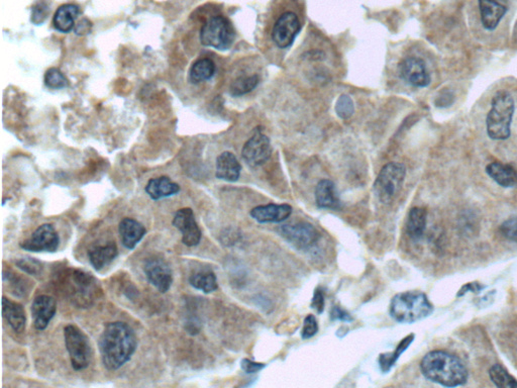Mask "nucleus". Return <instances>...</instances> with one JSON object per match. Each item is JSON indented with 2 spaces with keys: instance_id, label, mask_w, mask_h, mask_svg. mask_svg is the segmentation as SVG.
Here are the masks:
<instances>
[{
  "instance_id": "1",
  "label": "nucleus",
  "mask_w": 517,
  "mask_h": 388,
  "mask_svg": "<svg viewBox=\"0 0 517 388\" xmlns=\"http://www.w3.org/2000/svg\"><path fill=\"white\" fill-rule=\"evenodd\" d=\"M138 340L133 329L126 322H109L99 338L102 363L109 370H118L132 359Z\"/></svg>"
},
{
  "instance_id": "2",
  "label": "nucleus",
  "mask_w": 517,
  "mask_h": 388,
  "mask_svg": "<svg viewBox=\"0 0 517 388\" xmlns=\"http://www.w3.org/2000/svg\"><path fill=\"white\" fill-rule=\"evenodd\" d=\"M420 369L427 380L443 387H460L468 380V370L463 362L448 352L427 353L421 360Z\"/></svg>"
},
{
  "instance_id": "3",
  "label": "nucleus",
  "mask_w": 517,
  "mask_h": 388,
  "mask_svg": "<svg viewBox=\"0 0 517 388\" xmlns=\"http://www.w3.org/2000/svg\"><path fill=\"white\" fill-rule=\"evenodd\" d=\"M434 306L423 292L406 291L396 294L390 303V315L399 322L411 324L425 319Z\"/></svg>"
},
{
  "instance_id": "4",
  "label": "nucleus",
  "mask_w": 517,
  "mask_h": 388,
  "mask_svg": "<svg viewBox=\"0 0 517 388\" xmlns=\"http://www.w3.org/2000/svg\"><path fill=\"white\" fill-rule=\"evenodd\" d=\"M514 109V99L510 93L506 91L496 93L486 120L488 135L491 139L497 141L509 139L511 134Z\"/></svg>"
},
{
  "instance_id": "5",
  "label": "nucleus",
  "mask_w": 517,
  "mask_h": 388,
  "mask_svg": "<svg viewBox=\"0 0 517 388\" xmlns=\"http://www.w3.org/2000/svg\"><path fill=\"white\" fill-rule=\"evenodd\" d=\"M200 42L203 46L217 50H228L235 41L236 32L226 16H209L200 30Z\"/></svg>"
},
{
  "instance_id": "6",
  "label": "nucleus",
  "mask_w": 517,
  "mask_h": 388,
  "mask_svg": "<svg viewBox=\"0 0 517 388\" xmlns=\"http://www.w3.org/2000/svg\"><path fill=\"white\" fill-rule=\"evenodd\" d=\"M406 168L402 163L390 162L379 173L374 191L381 202L389 205L401 190L406 179Z\"/></svg>"
},
{
  "instance_id": "7",
  "label": "nucleus",
  "mask_w": 517,
  "mask_h": 388,
  "mask_svg": "<svg viewBox=\"0 0 517 388\" xmlns=\"http://www.w3.org/2000/svg\"><path fill=\"white\" fill-rule=\"evenodd\" d=\"M64 339L72 367L76 371L87 368L93 357L92 346L87 335L78 327L68 325L64 329Z\"/></svg>"
},
{
  "instance_id": "8",
  "label": "nucleus",
  "mask_w": 517,
  "mask_h": 388,
  "mask_svg": "<svg viewBox=\"0 0 517 388\" xmlns=\"http://www.w3.org/2000/svg\"><path fill=\"white\" fill-rule=\"evenodd\" d=\"M300 30L301 23L297 13L291 11H284L274 23L273 42L278 48H289L296 41V37Z\"/></svg>"
},
{
  "instance_id": "9",
  "label": "nucleus",
  "mask_w": 517,
  "mask_h": 388,
  "mask_svg": "<svg viewBox=\"0 0 517 388\" xmlns=\"http://www.w3.org/2000/svg\"><path fill=\"white\" fill-rule=\"evenodd\" d=\"M272 155L270 139L257 128L255 134L245 143L242 150L245 162L251 167H259L265 164Z\"/></svg>"
},
{
  "instance_id": "10",
  "label": "nucleus",
  "mask_w": 517,
  "mask_h": 388,
  "mask_svg": "<svg viewBox=\"0 0 517 388\" xmlns=\"http://www.w3.org/2000/svg\"><path fill=\"white\" fill-rule=\"evenodd\" d=\"M59 245L60 238L57 231L52 224H44L32 233L29 239L20 243V248L25 251L54 253L57 251Z\"/></svg>"
},
{
  "instance_id": "11",
  "label": "nucleus",
  "mask_w": 517,
  "mask_h": 388,
  "mask_svg": "<svg viewBox=\"0 0 517 388\" xmlns=\"http://www.w3.org/2000/svg\"><path fill=\"white\" fill-rule=\"evenodd\" d=\"M280 233L290 244L299 249H310L317 244L320 234L311 224L296 223L285 224L280 228Z\"/></svg>"
},
{
  "instance_id": "12",
  "label": "nucleus",
  "mask_w": 517,
  "mask_h": 388,
  "mask_svg": "<svg viewBox=\"0 0 517 388\" xmlns=\"http://www.w3.org/2000/svg\"><path fill=\"white\" fill-rule=\"evenodd\" d=\"M173 224L182 234V242L188 247L197 246L200 243L201 234L200 226L196 223L193 210L184 207L175 214Z\"/></svg>"
},
{
  "instance_id": "13",
  "label": "nucleus",
  "mask_w": 517,
  "mask_h": 388,
  "mask_svg": "<svg viewBox=\"0 0 517 388\" xmlns=\"http://www.w3.org/2000/svg\"><path fill=\"white\" fill-rule=\"evenodd\" d=\"M399 75L406 83L414 87H427L430 75L425 61L418 57H407L399 64Z\"/></svg>"
},
{
  "instance_id": "14",
  "label": "nucleus",
  "mask_w": 517,
  "mask_h": 388,
  "mask_svg": "<svg viewBox=\"0 0 517 388\" xmlns=\"http://www.w3.org/2000/svg\"><path fill=\"white\" fill-rule=\"evenodd\" d=\"M144 272L150 284L165 293L173 284V274L169 264L160 258H151L145 263Z\"/></svg>"
},
{
  "instance_id": "15",
  "label": "nucleus",
  "mask_w": 517,
  "mask_h": 388,
  "mask_svg": "<svg viewBox=\"0 0 517 388\" xmlns=\"http://www.w3.org/2000/svg\"><path fill=\"white\" fill-rule=\"evenodd\" d=\"M57 312V305L52 296H39L32 305V317L34 327L39 331H44L52 321Z\"/></svg>"
},
{
  "instance_id": "16",
  "label": "nucleus",
  "mask_w": 517,
  "mask_h": 388,
  "mask_svg": "<svg viewBox=\"0 0 517 388\" xmlns=\"http://www.w3.org/2000/svg\"><path fill=\"white\" fill-rule=\"evenodd\" d=\"M292 214V207L286 203L276 205L269 203L266 205H258L251 210V217L260 224L282 223L286 221Z\"/></svg>"
},
{
  "instance_id": "17",
  "label": "nucleus",
  "mask_w": 517,
  "mask_h": 388,
  "mask_svg": "<svg viewBox=\"0 0 517 388\" xmlns=\"http://www.w3.org/2000/svg\"><path fill=\"white\" fill-rule=\"evenodd\" d=\"M481 22L487 30H494L506 15L507 6L498 0H478Z\"/></svg>"
},
{
  "instance_id": "18",
  "label": "nucleus",
  "mask_w": 517,
  "mask_h": 388,
  "mask_svg": "<svg viewBox=\"0 0 517 388\" xmlns=\"http://www.w3.org/2000/svg\"><path fill=\"white\" fill-rule=\"evenodd\" d=\"M118 233L123 246L126 249L133 250L145 237L147 231L140 222L130 219V217H125L119 223Z\"/></svg>"
},
{
  "instance_id": "19",
  "label": "nucleus",
  "mask_w": 517,
  "mask_h": 388,
  "mask_svg": "<svg viewBox=\"0 0 517 388\" xmlns=\"http://www.w3.org/2000/svg\"><path fill=\"white\" fill-rule=\"evenodd\" d=\"M242 171V165L231 152H224L217 159V178L228 182L238 181Z\"/></svg>"
},
{
  "instance_id": "20",
  "label": "nucleus",
  "mask_w": 517,
  "mask_h": 388,
  "mask_svg": "<svg viewBox=\"0 0 517 388\" xmlns=\"http://www.w3.org/2000/svg\"><path fill=\"white\" fill-rule=\"evenodd\" d=\"M315 202L320 209H340V196L332 180L322 179L318 182L317 188H315Z\"/></svg>"
},
{
  "instance_id": "21",
  "label": "nucleus",
  "mask_w": 517,
  "mask_h": 388,
  "mask_svg": "<svg viewBox=\"0 0 517 388\" xmlns=\"http://www.w3.org/2000/svg\"><path fill=\"white\" fill-rule=\"evenodd\" d=\"M2 315L9 326L16 333H23L27 324V317L23 305L4 296L2 298Z\"/></svg>"
},
{
  "instance_id": "22",
  "label": "nucleus",
  "mask_w": 517,
  "mask_h": 388,
  "mask_svg": "<svg viewBox=\"0 0 517 388\" xmlns=\"http://www.w3.org/2000/svg\"><path fill=\"white\" fill-rule=\"evenodd\" d=\"M80 8L76 4H63L54 16V27L58 32L68 34L75 29V20L78 18Z\"/></svg>"
},
{
  "instance_id": "23",
  "label": "nucleus",
  "mask_w": 517,
  "mask_h": 388,
  "mask_svg": "<svg viewBox=\"0 0 517 388\" xmlns=\"http://www.w3.org/2000/svg\"><path fill=\"white\" fill-rule=\"evenodd\" d=\"M180 191V186L167 176L157 177L150 180L146 186V193L154 200L170 198Z\"/></svg>"
},
{
  "instance_id": "24",
  "label": "nucleus",
  "mask_w": 517,
  "mask_h": 388,
  "mask_svg": "<svg viewBox=\"0 0 517 388\" xmlns=\"http://www.w3.org/2000/svg\"><path fill=\"white\" fill-rule=\"evenodd\" d=\"M486 172L496 183L505 188L517 186V171L512 166L494 162L486 167Z\"/></svg>"
},
{
  "instance_id": "25",
  "label": "nucleus",
  "mask_w": 517,
  "mask_h": 388,
  "mask_svg": "<svg viewBox=\"0 0 517 388\" xmlns=\"http://www.w3.org/2000/svg\"><path fill=\"white\" fill-rule=\"evenodd\" d=\"M118 249L114 243H109L102 246L92 248L88 252L89 262L95 270L99 271L107 267L118 257Z\"/></svg>"
},
{
  "instance_id": "26",
  "label": "nucleus",
  "mask_w": 517,
  "mask_h": 388,
  "mask_svg": "<svg viewBox=\"0 0 517 388\" xmlns=\"http://www.w3.org/2000/svg\"><path fill=\"white\" fill-rule=\"evenodd\" d=\"M189 284L193 285L194 289L203 291L205 293H210L219 289L214 271L207 268L197 269L191 273L189 277Z\"/></svg>"
},
{
  "instance_id": "27",
  "label": "nucleus",
  "mask_w": 517,
  "mask_h": 388,
  "mask_svg": "<svg viewBox=\"0 0 517 388\" xmlns=\"http://www.w3.org/2000/svg\"><path fill=\"white\" fill-rule=\"evenodd\" d=\"M427 212L422 207H413L407 217V234L413 240L422 237L427 228Z\"/></svg>"
},
{
  "instance_id": "28",
  "label": "nucleus",
  "mask_w": 517,
  "mask_h": 388,
  "mask_svg": "<svg viewBox=\"0 0 517 388\" xmlns=\"http://www.w3.org/2000/svg\"><path fill=\"white\" fill-rule=\"evenodd\" d=\"M215 73V64L209 58H202L193 63L189 72V78L193 83H201L209 80Z\"/></svg>"
},
{
  "instance_id": "29",
  "label": "nucleus",
  "mask_w": 517,
  "mask_h": 388,
  "mask_svg": "<svg viewBox=\"0 0 517 388\" xmlns=\"http://www.w3.org/2000/svg\"><path fill=\"white\" fill-rule=\"evenodd\" d=\"M413 339L414 335L413 334H411V335L406 337V338L399 343V345L397 346L394 352L385 353V354L380 355V357H379V364H380L381 370H382L383 372H388V371H390V369L395 365L397 360H399V357L401 356L402 353L406 351L407 348L410 346V344L413 342Z\"/></svg>"
},
{
  "instance_id": "30",
  "label": "nucleus",
  "mask_w": 517,
  "mask_h": 388,
  "mask_svg": "<svg viewBox=\"0 0 517 388\" xmlns=\"http://www.w3.org/2000/svg\"><path fill=\"white\" fill-rule=\"evenodd\" d=\"M259 83L260 77L257 74L238 77L229 86V93L233 97H242L254 90L258 86Z\"/></svg>"
},
{
  "instance_id": "31",
  "label": "nucleus",
  "mask_w": 517,
  "mask_h": 388,
  "mask_svg": "<svg viewBox=\"0 0 517 388\" xmlns=\"http://www.w3.org/2000/svg\"><path fill=\"white\" fill-rule=\"evenodd\" d=\"M491 380L496 387L500 388L517 387V381L512 377L504 367L495 364L489 370Z\"/></svg>"
},
{
  "instance_id": "32",
  "label": "nucleus",
  "mask_w": 517,
  "mask_h": 388,
  "mask_svg": "<svg viewBox=\"0 0 517 388\" xmlns=\"http://www.w3.org/2000/svg\"><path fill=\"white\" fill-rule=\"evenodd\" d=\"M44 84L51 90H62L69 85V81L58 68H50L44 74Z\"/></svg>"
},
{
  "instance_id": "33",
  "label": "nucleus",
  "mask_w": 517,
  "mask_h": 388,
  "mask_svg": "<svg viewBox=\"0 0 517 388\" xmlns=\"http://www.w3.org/2000/svg\"><path fill=\"white\" fill-rule=\"evenodd\" d=\"M336 114L341 120H348L354 114L355 105L352 98L347 95H341L336 100Z\"/></svg>"
},
{
  "instance_id": "34",
  "label": "nucleus",
  "mask_w": 517,
  "mask_h": 388,
  "mask_svg": "<svg viewBox=\"0 0 517 388\" xmlns=\"http://www.w3.org/2000/svg\"><path fill=\"white\" fill-rule=\"evenodd\" d=\"M500 231L503 237L507 240L517 242V217L507 219L500 226Z\"/></svg>"
},
{
  "instance_id": "35",
  "label": "nucleus",
  "mask_w": 517,
  "mask_h": 388,
  "mask_svg": "<svg viewBox=\"0 0 517 388\" xmlns=\"http://www.w3.org/2000/svg\"><path fill=\"white\" fill-rule=\"evenodd\" d=\"M318 332V324L317 319L315 315H308V317L304 320L303 332H301V337L304 340L312 338Z\"/></svg>"
},
{
  "instance_id": "36",
  "label": "nucleus",
  "mask_w": 517,
  "mask_h": 388,
  "mask_svg": "<svg viewBox=\"0 0 517 388\" xmlns=\"http://www.w3.org/2000/svg\"><path fill=\"white\" fill-rule=\"evenodd\" d=\"M16 264H18V267L25 270V272L30 273V274H37L41 270V264L34 260V259H22V260L16 262Z\"/></svg>"
},
{
  "instance_id": "37",
  "label": "nucleus",
  "mask_w": 517,
  "mask_h": 388,
  "mask_svg": "<svg viewBox=\"0 0 517 388\" xmlns=\"http://www.w3.org/2000/svg\"><path fill=\"white\" fill-rule=\"evenodd\" d=\"M311 306L317 310V313L322 314L324 310V294L322 289H317L315 294H313L312 301H311Z\"/></svg>"
},
{
  "instance_id": "38",
  "label": "nucleus",
  "mask_w": 517,
  "mask_h": 388,
  "mask_svg": "<svg viewBox=\"0 0 517 388\" xmlns=\"http://www.w3.org/2000/svg\"><path fill=\"white\" fill-rule=\"evenodd\" d=\"M264 367H265V364L256 363V362H253L249 359H244L242 361V368L245 373L252 374L259 372Z\"/></svg>"
},
{
  "instance_id": "39",
  "label": "nucleus",
  "mask_w": 517,
  "mask_h": 388,
  "mask_svg": "<svg viewBox=\"0 0 517 388\" xmlns=\"http://www.w3.org/2000/svg\"><path fill=\"white\" fill-rule=\"evenodd\" d=\"M332 319L333 320H341L343 322H352L353 317H351L348 313L341 308L340 306H334L333 310H332Z\"/></svg>"
},
{
  "instance_id": "40",
  "label": "nucleus",
  "mask_w": 517,
  "mask_h": 388,
  "mask_svg": "<svg viewBox=\"0 0 517 388\" xmlns=\"http://www.w3.org/2000/svg\"><path fill=\"white\" fill-rule=\"evenodd\" d=\"M85 20H81V22L78 23V25H75L74 30L77 35L87 34V32H90L91 23L88 22L86 25H84Z\"/></svg>"
},
{
  "instance_id": "41",
  "label": "nucleus",
  "mask_w": 517,
  "mask_h": 388,
  "mask_svg": "<svg viewBox=\"0 0 517 388\" xmlns=\"http://www.w3.org/2000/svg\"><path fill=\"white\" fill-rule=\"evenodd\" d=\"M482 289H483V286H481V285H479L478 284H469L465 285V286L463 287L462 289H461L460 292H458V296H464L466 292L469 291L478 292L479 291H481Z\"/></svg>"
}]
</instances>
